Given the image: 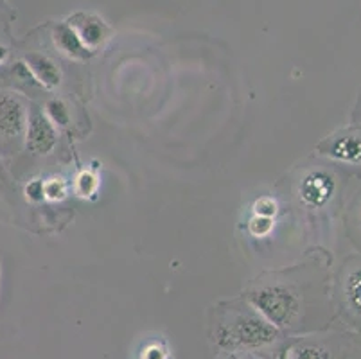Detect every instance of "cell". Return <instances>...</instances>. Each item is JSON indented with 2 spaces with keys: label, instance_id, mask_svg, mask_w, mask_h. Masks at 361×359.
Masks as SVG:
<instances>
[{
  "label": "cell",
  "instance_id": "cell-1",
  "mask_svg": "<svg viewBox=\"0 0 361 359\" xmlns=\"http://www.w3.org/2000/svg\"><path fill=\"white\" fill-rule=\"evenodd\" d=\"M211 341L221 352L261 354L286 340L277 327L246 304H223L211 320Z\"/></svg>",
  "mask_w": 361,
  "mask_h": 359
},
{
  "label": "cell",
  "instance_id": "cell-2",
  "mask_svg": "<svg viewBox=\"0 0 361 359\" xmlns=\"http://www.w3.org/2000/svg\"><path fill=\"white\" fill-rule=\"evenodd\" d=\"M246 300L282 334L304 331L306 304L298 289L290 284H261L246 295Z\"/></svg>",
  "mask_w": 361,
  "mask_h": 359
},
{
  "label": "cell",
  "instance_id": "cell-3",
  "mask_svg": "<svg viewBox=\"0 0 361 359\" xmlns=\"http://www.w3.org/2000/svg\"><path fill=\"white\" fill-rule=\"evenodd\" d=\"M286 359H361V331H317L288 340Z\"/></svg>",
  "mask_w": 361,
  "mask_h": 359
},
{
  "label": "cell",
  "instance_id": "cell-4",
  "mask_svg": "<svg viewBox=\"0 0 361 359\" xmlns=\"http://www.w3.org/2000/svg\"><path fill=\"white\" fill-rule=\"evenodd\" d=\"M29 108L15 90L0 88V157H13L25 142Z\"/></svg>",
  "mask_w": 361,
  "mask_h": 359
},
{
  "label": "cell",
  "instance_id": "cell-5",
  "mask_svg": "<svg viewBox=\"0 0 361 359\" xmlns=\"http://www.w3.org/2000/svg\"><path fill=\"white\" fill-rule=\"evenodd\" d=\"M338 312L354 331H361V257L343 269L336 293Z\"/></svg>",
  "mask_w": 361,
  "mask_h": 359
},
{
  "label": "cell",
  "instance_id": "cell-6",
  "mask_svg": "<svg viewBox=\"0 0 361 359\" xmlns=\"http://www.w3.org/2000/svg\"><path fill=\"white\" fill-rule=\"evenodd\" d=\"M58 135L51 118L42 111H29V124L25 131V147L32 154L44 157L56 147Z\"/></svg>",
  "mask_w": 361,
  "mask_h": 359
},
{
  "label": "cell",
  "instance_id": "cell-7",
  "mask_svg": "<svg viewBox=\"0 0 361 359\" xmlns=\"http://www.w3.org/2000/svg\"><path fill=\"white\" fill-rule=\"evenodd\" d=\"M336 193V180L327 171H314L300 183V196L307 207L322 209L333 200Z\"/></svg>",
  "mask_w": 361,
  "mask_h": 359
},
{
  "label": "cell",
  "instance_id": "cell-8",
  "mask_svg": "<svg viewBox=\"0 0 361 359\" xmlns=\"http://www.w3.org/2000/svg\"><path fill=\"white\" fill-rule=\"evenodd\" d=\"M320 153L333 158L336 162L360 164L361 162V135L345 133L334 135L320 144Z\"/></svg>",
  "mask_w": 361,
  "mask_h": 359
},
{
  "label": "cell",
  "instance_id": "cell-9",
  "mask_svg": "<svg viewBox=\"0 0 361 359\" xmlns=\"http://www.w3.org/2000/svg\"><path fill=\"white\" fill-rule=\"evenodd\" d=\"M22 61L29 68L31 75L38 85L44 88H56L60 85V71L51 58L38 51H25L22 54Z\"/></svg>",
  "mask_w": 361,
  "mask_h": 359
},
{
  "label": "cell",
  "instance_id": "cell-10",
  "mask_svg": "<svg viewBox=\"0 0 361 359\" xmlns=\"http://www.w3.org/2000/svg\"><path fill=\"white\" fill-rule=\"evenodd\" d=\"M67 24L78 32L81 42H83L90 51H94L97 45H101V42H103L108 35V28L104 25L103 20L97 18V16L94 15L78 13V15H74L68 20Z\"/></svg>",
  "mask_w": 361,
  "mask_h": 359
},
{
  "label": "cell",
  "instance_id": "cell-11",
  "mask_svg": "<svg viewBox=\"0 0 361 359\" xmlns=\"http://www.w3.org/2000/svg\"><path fill=\"white\" fill-rule=\"evenodd\" d=\"M52 39H54L56 47H60L61 52H65V54L74 59H87L88 54H90L88 52L90 49L81 42L78 32L67 22L54 25V29H52Z\"/></svg>",
  "mask_w": 361,
  "mask_h": 359
},
{
  "label": "cell",
  "instance_id": "cell-12",
  "mask_svg": "<svg viewBox=\"0 0 361 359\" xmlns=\"http://www.w3.org/2000/svg\"><path fill=\"white\" fill-rule=\"evenodd\" d=\"M11 18L13 13L4 4H0V71L8 67V61L11 58Z\"/></svg>",
  "mask_w": 361,
  "mask_h": 359
},
{
  "label": "cell",
  "instance_id": "cell-13",
  "mask_svg": "<svg viewBox=\"0 0 361 359\" xmlns=\"http://www.w3.org/2000/svg\"><path fill=\"white\" fill-rule=\"evenodd\" d=\"M137 359H173L171 348L167 341L164 340H151L142 345L140 352L137 354Z\"/></svg>",
  "mask_w": 361,
  "mask_h": 359
},
{
  "label": "cell",
  "instance_id": "cell-14",
  "mask_svg": "<svg viewBox=\"0 0 361 359\" xmlns=\"http://www.w3.org/2000/svg\"><path fill=\"white\" fill-rule=\"evenodd\" d=\"M45 115L51 118L52 124H60V126H65L68 124V110L61 101L58 99H52L49 101L47 108H45Z\"/></svg>",
  "mask_w": 361,
  "mask_h": 359
},
{
  "label": "cell",
  "instance_id": "cell-15",
  "mask_svg": "<svg viewBox=\"0 0 361 359\" xmlns=\"http://www.w3.org/2000/svg\"><path fill=\"white\" fill-rule=\"evenodd\" d=\"M274 229V219L271 217L264 216H254V219L250 221V232L254 233L255 237L268 236Z\"/></svg>",
  "mask_w": 361,
  "mask_h": 359
},
{
  "label": "cell",
  "instance_id": "cell-16",
  "mask_svg": "<svg viewBox=\"0 0 361 359\" xmlns=\"http://www.w3.org/2000/svg\"><path fill=\"white\" fill-rule=\"evenodd\" d=\"M25 197H27L29 202H42V200H45V194H44V180H38V178H35V180H31V182L25 185Z\"/></svg>",
  "mask_w": 361,
  "mask_h": 359
},
{
  "label": "cell",
  "instance_id": "cell-17",
  "mask_svg": "<svg viewBox=\"0 0 361 359\" xmlns=\"http://www.w3.org/2000/svg\"><path fill=\"white\" fill-rule=\"evenodd\" d=\"M44 194L47 200H58L65 194V185L58 182L56 178L54 180H47V182H44Z\"/></svg>",
  "mask_w": 361,
  "mask_h": 359
},
{
  "label": "cell",
  "instance_id": "cell-18",
  "mask_svg": "<svg viewBox=\"0 0 361 359\" xmlns=\"http://www.w3.org/2000/svg\"><path fill=\"white\" fill-rule=\"evenodd\" d=\"M277 212V205L270 197H261L255 203V216H264V217H274Z\"/></svg>",
  "mask_w": 361,
  "mask_h": 359
},
{
  "label": "cell",
  "instance_id": "cell-19",
  "mask_svg": "<svg viewBox=\"0 0 361 359\" xmlns=\"http://www.w3.org/2000/svg\"><path fill=\"white\" fill-rule=\"evenodd\" d=\"M286 343H288L286 340L281 341V343L275 345V347L261 352V354H259V358L261 359H286Z\"/></svg>",
  "mask_w": 361,
  "mask_h": 359
},
{
  "label": "cell",
  "instance_id": "cell-20",
  "mask_svg": "<svg viewBox=\"0 0 361 359\" xmlns=\"http://www.w3.org/2000/svg\"><path fill=\"white\" fill-rule=\"evenodd\" d=\"M218 359H261L259 354H250V352H221Z\"/></svg>",
  "mask_w": 361,
  "mask_h": 359
},
{
  "label": "cell",
  "instance_id": "cell-21",
  "mask_svg": "<svg viewBox=\"0 0 361 359\" xmlns=\"http://www.w3.org/2000/svg\"><path fill=\"white\" fill-rule=\"evenodd\" d=\"M9 189V176L6 173L4 166L0 162V193H4V190Z\"/></svg>",
  "mask_w": 361,
  "mask_h": 359
},
{
  "label": "cell",
  "instance_id": "cell-22",
  "mask_svg": "<svg viewBox=\"0 0 361 359\" xmlns=\"http://www.w3.org/2000/svg\"><path fill=\"white\" fill-rule=\"evenodd\" d=\"M357 226H360L361 230V209H360V214H357Z\"/></svg>",
  "mask_w": 361,
  "mask_h": 359
},
{
  "label": "cell",
  "instance_id": "cell-23",
  "mask_svg": "<svg viewBox=\"0 0 361 359\" xmlns=\"http://www.w3.org/2000/svg\"><path fill=\"white\" fill-rule=\"evenodd\" d=\"M0 4H4V0H0Z\"/></svg>",
  "mask_w": 361,
  "mask_h": 359
}]
</instances>
